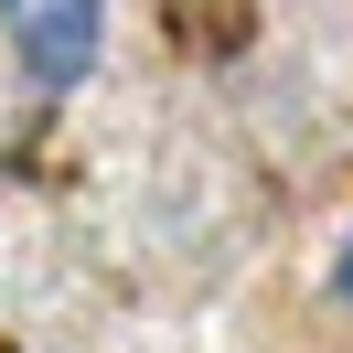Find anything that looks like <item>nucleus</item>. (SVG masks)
Segmentation results:
<instances>
[{
	"instance_id": "f257e3e1",
	"label": "nucleus",
	"mask_w": 353,
	"mask_h": 353,
	"mask_svg": "<svg viewBox=\"0 0 353 353\" xmlns=\"http://www.w3.org/2000/svg\"><path fill=\"white\" fill-rule=\"evenodd\" d=\"M0 54L43 97H75L108 65V0H0Z\"/></svg>"
},
{
	"instance_id": "f03ea898",
	"label": "nucleus",
	"mask_w": 353,
	"mask_h": 353,
	"mask_svg": "<svg viewBox=\"0 0 353 353\" xmlns=\"http://www.w3.org/2000/svg\"><path fill=\"white\" fill-rule=\"evenodd\" d=\"M332 289H343V300H353V257H343V268H332Z\"/></svg>"
}]
</instances>
